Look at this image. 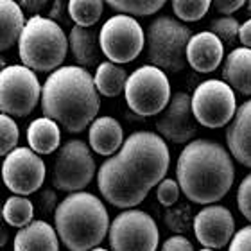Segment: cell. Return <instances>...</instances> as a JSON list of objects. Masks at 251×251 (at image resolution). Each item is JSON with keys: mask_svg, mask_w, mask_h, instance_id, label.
Returning a JSON list of instances; mask_svg holds the SVG:
<instances>
[{"mask_svg": "<svg viewBox=\"0 0 251 251\" xmlns=\"http://www.w3.org/2000/svg\"><path fill=\"white\" fill-rule=\"evenodd\" d=\"M20 131L13 117L0 113V156H7L18 144Z\"/></svg>", "mask_w": 251, "mask_h": 251, "instance_id": "29", "label": "cell"}, {"mask_svg": "<svg viewBox=\"0 0 251 251\" xmlns=\"http://www.w3.org/2000/svg\"><path fill=\"white\" fill-rule=\"evenodd\" d=\"M42 99V86L34 70L9 65L0 72V113L27 117Z\"/></svg>", "mask_w": 251, "mask_h": 251, "instance_id": "8", "label": "cell"}, {"mask_svg": "<svg viewBox=\"0 0 251 251\" xmlns=\"http://www.w3.org/2000/svg\"><path fill=\"white\" fill-rule=\"evenodd\" d=\"M248 2V11H250V15H251V0H246Z\"/></svg>", "mask_w": 251, "mask_h": 251, "instance_id": "42", "label": "cell"}, {"mask_svg": "<svg viewBox=\"0 0 251 251\" xmlns=\"http://www.w3.org/2000/svg\"><path fill=\"white\" fill-rule=\"evenodd\" d=\"M169 163L171 152L162 136L151 131H136L100 165L97 187L110 204L124 210L133 208L165 178Z\"/></svg>", "mask_w": 251, "mask_h": 251, "instance_id": "1", "label": "cell"}, {"mask_svg": "<svg viewBox=\"0 0 251 251\" xmlns=\"http://www.w3.org/2000/svg\"><path fill=\"white\" fill-rule=\"evenodd\" d=\"M99 92L92 74L83 67H59L42 88L43 115L56 121L68 133H81L97 119Z\"/></svg>", "mask_w": 251, "mask_h": 251, "instance_id": "2", "label": "cell"}, {"mask_svg": "<svg viewBox=\"0 0 251 251\" xmlns=\"http://www.w3.org/2000/svg\"><path fill=\"white\" fill-rule=\"evenodd\" d=\"M68 47L72 50L74 59L79 63V67L90 68L99 65L102 50H100L99 34L94 29L74 25L68 34Z\"/></svg>", "mask_w": 251, "mask_h": 251, "instance_id": "20", "label": "cell"}, {"mask_svg": "<svg viewBox=\"0 0 251 251\" xmlns=\"http://www.w3.org/2000/svg\"><path fill=\"white\" fill-rule=\"evenodd\" d=\"M223 79L242 95H251V49L241 47L228 54L223 67Z\"/></svg>", "mask_w": 251, "mask_h": 251, "instance_id": "21", "label": "cell"}, {"mask_svg": "<svg viewBox=\"0 0 251 251\" xmlns=\"http://www.w3.org/2000/svg\"><path fill=\"white\" fill-rule=\"evenodd\" d=\"M7 239H9V231H7V223L4 221V215H2V206H0V248L5 246Z\"/></svg>", "mask_w": 251, "mask_h": 251, "instance_id": "39", "label": "cell"}, {"mask_svg": "<svg viewBox=\"0 0 251 251\" xmlns=\"http://www.w3.org/2000/svg\"><path fill=\"white\" fill-rule=\"evenodd\" d=\"M176 178L181 192L198 204H214L230 192L235 167L230 152L212 140L188 142L176 165Z\"/></svg>", "mask_w": 251, "mask_h": 251, "instance_id": "3", "label": "cell"}, {"mask_svg": "<svg viewBox=\"0 0 251 251\" xmlns=\"http://www.w3.org/2000/svg\"><path fill=\"white\" fill-rule=\"evenodd\" d=\"M235 231V221L228 208L210 204L199 210L194 217V233L199 244L210 250H219L230 244Z\"/></svg>", "mask_w": 251, "mask_h": 251, "instance_id": "15", "label": "cell"}, {"mask_svg": "<svg viewBox=\"0 0 251 251\" xmlns=\"http://www.w3.org/2000/svg\"><path fill=\"white\" fill-rule=\"evenodd\" d=\"M108 239L111 251H156L160 231L149 214L127 208L111 221Z\"/></svg>", "mask_w": 251, "mask_h": 251, "instance_id": "9", "label": "cell"}, {"mask_svg": "<svg viewBox=\"0 0 251 251\" xmlns=\"http://www.w3.org/2000/svg\"><path fill=\"white\" fill-rule=\"evenodd\" d=\"M111 9L129 16H149L162 9L167 0H104Z\"/></svg>", "mask_w": 251, "mask_h": 251, "instance_id": "27", "label": "cell"}, {"mask_svg": "<svg viewBox=\"0 0 251 251\" xmlns=\"http://www.w3.org/2000/svg\"><path fill=\"white\" fill-rule=\"evenodd\" d=\"M22 63L34 72H54L68 52V38L58 22L34 15L25 22L18 40Z\"/></svg>", "mask_w": 251, "mask_h": 251, "instance_id": "5", "label": "cell"}, {"mask_svg": "<svg viewBox=\"0 0 251 251\" xmlns=\"http://www.w3.org/2000/svg\"><path fill=\"white\" fill-rule=\"evenodd\" d=\"M49 4V0H18L22 11H27L31 15H38L40 11Z\"/></svg>", "mask_w": 251, "mask_h": 251, "instance_id": "36", "label": "cell"}, {"mask_svg": "<svg viewBox=\"0 0 251 251\" xmlns=\"http://www.w3.org/2000/svg\"><path fill=\"white\" fill-rule=\"evenodd\" d=\"M199 251H215V250H210V248H204V250H199Z\"/></svg>", "mask_w": 251, "mask_h": 251, "instance_id": "43", "label": "cell"}, {"mask_svg": "<svg viewBox=\"0 0 251 251\" xmlns=\"http://www.w3.org/2000/svg\"><path fill=\"white\" fill-rule=\"evenodd\" d=\"M59 241L70 251H90L104 241L110 215L104 203L90 192H70L54 212Z\"/></svg>", "mask_w": 251, "mask_h": 251, "instance_id": "4", "label": "cell"}, {"mask_svg": "<svg viewBox=\"0 0 251 251\" xmlns=\"http://www.w3.org/2000/svg\"><path fill=\"white\" fill-rule=\"evenodd\" d=\"M226 144L231 156L251 169V100L237 108L226 131Z\"/></svg>", "mask_w": 251, "mask_h": 251, "instance_id": "17", "label": "cell"}, {"mask_svg": "<svg viewBox=\"0 0 251 251\" xmlns=\"http://www.w3.org/2000/svg\"><path fill=\"white\" fill-rule=\"evenodd\" d=\"M239 27H241V24H239L233 16H221V18L212 20V24H210V32H214L221 42L233 43L235 38L239 36Z\"/></svg>", "mask_w": 251, "mask_h": 251, "instance_id": "30", "label": "cell"}, {"mask_svg": "<svg viewBox=\"0 0 251 251\" xmlns=\"http://www.w3.org/2000/svg\"><path fill=\"white\" fill-rule=\"evenodd\" d=\"M47 167L38 152L29 147H15L2 163V181L16 196H29L40 190Z\"/></svg>", "mask_w": 251, "mask_h": 251, "instance_id": "13", "label": "cell"}, {"mask_svg": "<svg viewBox=\"0 0 251 251\" xmlns=\"http://www.w3.org/2000/svg\"><path fill=\"white\" fill-rule=\"evenodd\" d=\"M158 135L173 144H188L198 133V121L192 113V97L185 92L174 94L156 121Z\"/></svg>", "mask_w": 251, "mask_h": 251, "instance_id": "14", "label": "cell"}, {"mask_svg": "<svg viewBox=\"0 0 251 251\" xmlns=\"http://www.w3.org/2000/svg\"><path fill=\"white\" fill-rule=\"evenodd\" d=\"M239 40L244 47L251 49V20H246L239 27Z\"/></svg>", "mask_w": 251, "mask_h": 251, "instance_id": "37", "label": "cell"}, {"mask_svg": "<svg viewBox=\"0 0 251 251\" xmlns=\"http://www.w3.org/2000/svg\"><path fill=\"white\" fill-rule=\"evenodd\" d=\"M68 16L75 25L92 27L100 20L104 0H68Z\"/></svg>", "mask_w": 251, "mask_h": 251, "instance_id": "25", "label": "cell"}, {"mask_svg": "<svg viewBox=\"0 0 251 251\" xmlns=\"http://www.w3.org/2000/svg\"><path fill=\"white\" fill-rule=\"evenodd\" d=\"M90 147L100 156H113L124 144V131L113 117H99L90 124Z\"/></svg>", "mask_w": 251, "mask_h": 251, "instance_id": "18", "label": "cell"}, {"mask_svg": "<svg viewBox=\"0 0 251 251\" xmlns=\"http://www.w3.org/2000/svg\"><path fill=\"white\" fill-rule=\"evenodd\" d=\"M7 67V65H5V61H4V58H0V72H2V70H4V68Z\"/></svg>", "mask_w": 251, "mask_h": 251, "instance_id": "40", "label": "cell"}, {"mask_svg": "<svg viewBox=\"0 0 251 251\" xmlns=\"http://www.w3.org/2000/svg\"><path fill=\"white\" fill-rule=\"evenodd\" d=\"M95 160L83 140H68L59 147L52 167V185L63 192H79L92 183Z\"/></svg>", "mask_w": 251, "mask_h": 251, "instance_id": "10", "label": "cell"}, {"mask_svg": "<svg viewBox=\"0 0 251 251\" xmlns=\"http://www.w3.org/2000/svg\"><path fill=\"white\" fill-rule=\"evenodd\" d=\"M228 251H251V225L241 228L231 237Z\"/></svg>", "mask_w": 251, "mask_h": 251, "instance_id": "33", "label": "cell"}, {"mask_svg": "<svg viewBox=\"0 0 251 251\" xmlns=\"http://www.w3.org/2000/svg\"><path fill=\"white\" fill-rule=\"evenodd\" d=\"M126 81H127V74L117 63L104 61L97 65L94 83L100 95H104V97H117V95H121L126 88Z\"/></svg>", "mask_w": 251, "mask_h": 251, "instance_id": "24", "label": "cell"}, {"mask_svg": "<svg viewBox=\"0 0 251 251\" xmlns=\"http://www.w3.org/2000/svg\"><path fill=\"white\" fill-rule=\"evenodd\" d=\"M25 25L24 11L15 0H0V52L18 43Z\"/></svg>", "mask_w": 251, "mask_h": 251, "instance_id": "23", "label": "cell"}, {"mask_svg": "<svg viewBox=\"0 0 251 251\" xmlns=\"http://www.w3.org/2000/svg\"><path fill=\"white\" fill-rule=\"evenodd\" d=\"M160 251H194L192 242L188 241L183 235H173L169 237L167 241L163 242V246Z\"/></svg>", "mask_w": 251, "mask_h": 251, "instance_id": "34", "label": "cell"}, {"mask_svg": "<svg viewBox=\"0 0 251 251\" xmlns=\"http://www.w3.org/2000/svg\"><path fill=\"white\" fill-rule=\"evenodd\" d=\"M215 11L221 15H231L246 4V0H212Z\"/></svg>", "mask_w": 251, "mask_h": 251, "instance_id": "35", "label": "cell"}, {"mask_svg": "<svg viewBox=\"0 0 251 251\" xmlns=\"http://www.w3.org/2000/svg\"><path fill=\"white\" fill-rule=\"evenodd\" d=\"M237 204L241 214L251 223V173L242 179L237 190Z\"/></svg>", "mask_w": 251, "mask_h": 251, "instance_id": "32", "label": "cell"}, {"mask_svg": "<svg viewBox=\"0 0 251 251\" xmlns=\"http://www.w3.org/2000/svg\"><path fill=\"white\" fill-rule=\"evenodd\" d=\"M2 215L4 221L9 226L24 228L34 217V204L25 198V196H11L2 206Z\"/></svg>", "mask_w": 251, "mask_h": 251, "instance_id": "26", "label": "cell"}, {"mask_svg": "<svg viewBox=\"0 0 251 251\" xmlns=\"http://www.w3.org/2000/svg\"><path fill=\"white\" fill-rule=\"evenodd\" d=\"M225 59V45L214 32L203 31L190 38L187 45V63L199 74H210Z\"/></svg>", "mask_w": 251, "mask_h": 251, "instance_id": "16", "label": "cell"}, {"mask_svg": "<svg viewBox=\"0 0 251 251\" xmlns=\"http://www.w3.org/2000/svg\"><path fill=\"white\" fill-rule=\"evenodd\" d=\"M100 50L111 63H131L140 56L146 36L135 16L115 15L100 27Z\"/></svg>", "mask_w": 251, "mask_h": 251, "instance_id": "11", "label": "cell"}, {"mask_svg": "<svg viewBox=\"0 0 251 251\" xmlns=\"http://www.w3.org/2000/svg\"><path fill=\"white\" fill-rule=\"evenodd\" d=\"M27 142L38 154H50L58 149L61 142L59 124L49 117H40L32 121L27 127Z\"/></svg>", "mask_w": 251, "mask_h": 251, "instance_id": "22", "label": "cell"}, {"mask_svg": "<svg viewBox=\"0 0 251 251\" xmlns=\"http://www.w3.org/2000/svg\"><path fill=\"white\" fill-rule=\"evenodd\" d=\"M126 102L131 111L140 117L158 115L171 100V83L167 74L154 65H144L127 75Z\"/></svg>", "mask_w": 251, "mask_h": 251, "instance_id": "7", "label": "cell"}, {"mask_svg": "<svg viewBox=\"0 0 251 251\" xmlns=\"http://www.w3.org/2000/svg\"><path fill=\"white\" fill-rule=\"evenodd\" d=\"M156 187H158L156 188V198L163 206H173V204L179 199V192H181V188H179L178 181L163 178Z\"/></svg>", "mask_w": 251, "mask_h": 251, "instance_id": "31", "label": "cell"}, {"mask_svg": "<svg viewBox=\"0 0 251 251\" xmlns=\"http://www.w3.org/2000/svg\"><path fill=\"white\" fill-rule=\"evenodd\" d=\"M90 251H108V250H104V248H99V246H97V248H94V250H90Z\"/></svg>", "mask_w": 251, "mask_h": 251, "instance_id": "41", "label": "cell"}, {"mask_svg": "<svg viewBox=\"0 0 251 251\" xmlns=\"http://www.w3.org/2000/svg\"><path fill=\"white\" fill-rule=\"evenodd\" d=\"M15 251H59L58 233L45 221H31L15 237Z\"/></svg>", "mask_w": 251, "mask_h": 251, "instance_id": "19", "label": "cell"}, {"mask_svg": "<svg viewBox=\"0 0 251 251\" xmlns=\"http://www.w3.org/2000/svg\"><path fill=\"white\" fill-rule=\"evenodd\" d=\"M174 15L181 22H198L208 13L212 0H171Z\"/></svg>", "mask_w": 251, "mask_h": 251, "instance_id": "28", "label": "cell"}, {"mask_svg": "<svg viewBox=\"0 0 251 251\" xmlns=\"http://www.w3.org/2000/svg\"><path fill=\"white\" fill-rule=\"evenodd\" d=\"M192 32L171 16H158L147 29V59L163 72H181L187 65V45Z\"/></svg>", "mask_w": 251, "mask_h": 251, "instance_id": "6", "label": "cell"}, {"mask_svg": "<svg viewBox=\"0 0 251 251\" xmlns=\"http://www.w3.org/2000/svg\"><path fill=\"white\" fill-rule=\"evenodd\" d=\"M237 99L230 84L219 79H208L192 95V113L198 124L217 129L235 117Z\"/></svg>", "mask_w": 251, "mask_h": 251, "instance_id": "12", "label": "cell"}, {"mask_svg": "<svg viewBox=\"0 0 251 251\" xmlns=\"http://www.w3.org/2000/svg\"><path fill=\"white\" fill-rule=\"evenodd\" d=\"M63 15H65V5H63L61 0H56V2H54V7L50 9V20H54V22L63 20Z\"/></svg>", "mask_w": 251, "mask_h": 251, "instance_id": "38", "label": "cell"}]
</instances>
